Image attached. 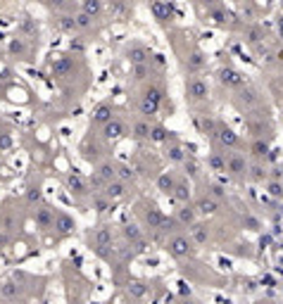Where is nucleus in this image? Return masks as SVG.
<instances>
[{"label":"nucleus","mask_w":283,"mask_h":304,"mask_svg":"<svg viewBox=\"0 0 283 304\" xmlns=\"http://www.w3.org/2000/svg\"><path fill=\"white\" fill-rule=\"evenodd\" d=\"M164 247L174 259H188V257L195 254V242L190 238H186V235H172L164 242Z\"/></svg>","instance_id":"obj_1"},{"label":"nucleus","mask_w":283,"mask_h":304,"mask_svg":"<svg viewBox=\"0 0 283 304\" xmlns=\"http://www.w3.org/2000/svg\"><path fill=\"white\" fill-rule=\"evenodd\" d=\"M186 95H188L190 102H202L209 95V83H207L205 78H200V76H188V81H186Z\"/></svg>","instance_id":"obj_2"},{"label":"nucleus","mask_w":283,"mask_h":304,"mask_svg":"<svg viewBox=\"0 0 283 304\" xmlns=\"http://www.w3.org/2000/svg\"><path fill=\"white\" fill-rule=\"evenodd\" d=\"M212 138H214V143H217V148H224V150H236L240 145V138L238 133L233 129H229V126H221L219 124L217 131L212 133Z\"/></svg>","instance_id":"obj_3"},{"label":"nucleus","mask_w":283,"mask_h":304,"mask_svg":"<svg viewBox=\"0 0 283 304\" xmlns=\"http://www.w3.org/2000/svg\"><path fill=\"white\" fill-rule=\"evenodd\" d=\"M217 81L221 83V86H226V88H243L245 86V76L240 74L238 69H233V67H221L217 72Z\"/></svg>","instance_id":"obj_4"},{"label":"nucleus","mask_w":283,"mask_h":304,"mask_svg":"<svg viewBox=\"0 0 283 304\" xmlns=\"http://www.w3.org/2000/svg\"><path fill=\"white\" fill-rule=\"evenodd\" d=\"M74 69H77L74 57H67V55H60V57L53 62V67H50L53 76H57V78H67V76H72L74 74Z\"/></svg>","instance_id":"obj_5"},{"label":"nucleus","mask_w":283,"mask_h":304,"mask_svg":"<svg viewBox=\"0 0 283 304\" xmlns=\"http://www.w3.org/2000/svg\"><path fill=\"white\" fill-rule=\"evenodd\" d=\"M65 183H67V190H69L74 197H86L88 193H91V185L84 181V176L81 174H69L65 178Z\"/></svg>","instance_id":"obj_6"},{"label":"nucleus","mask_w":283,"mask_h":304,"mask_svg":"<svg viewBox=\"0 0 283 304\" xmlns=\"http://www.w3.org/2000/svg\"><path fill=\"white\" fill-rule=\"evenodd\" d=\"M100 129H102L100 133H102V138H105V141H119V138L126 136V126H124L117 117H114V119H109L107 124H102Z\"/></svg>","instance_id":"obj_7"},{"label":"nucleus","mask_w":283,"mask_h":304,"mask_svg":"<svg viewBox=\"0 0 283 304\" xmlns=\"http://www.w3.org/2000/svg\"><path fill=\"white\" fill-rule=\"evenodd\" d=\"M112 242H114V230H112V226L95 228V233H93V245H95V250L102 252L105 247H112Z\"/></svg>","instance_id":"obj_8"},{"label":"nucleus","mask_w":283,"mask_h":304,"mask_svg":"<svg viewBox=\"0 0 283 304\" xmlns=\"http://www.w3.org/2000/svg\"><path fill=\"white\" fill-rule=\"evenodd\" d=\"M226 171H229L231 176L248 174V159H245V154H240V152H231L229 157H226Z\"/></svg>","instance_id":"obj_9"},{"label":"nucleus","mask_w":283,"mask_h":304,"mask_svg":"<svg viewBox=\"0 0 283 304\" xmlns=\"http://www.w3.org/2000/svg\"><path fill=\"white\" fill-rule=\"evenodd\" d=\"M33 219H36V226L41 228V230H50V228H55V209H50L48 205L38 207L36 214H33Z\"/></svg>","instance_id":"obj_10"},{"label":"nucleus","mask_w":283,"mask_h":304,"mask_svg":"<svg viewBox=\"0 0 283 304\" xmlns=\"http://www.w3.org/2000/svg\"><path fill=\"white\" fill-rule=\"evenodd\" d=\"M109 119H114V107H112L109 102H100L98 107L93 109V114H91V124H93V126H102V124H107Z\"/></svg>","instance_id":"obj_11"},{"label":"nucleus","mask_w":283,"mask_h":304,"mask_svg":"<svg viewBox=\"0 0 283 304\" xmlns=\"http://www.w3.org/2000/svg\"><path fill=\"white\" fill-rule=\"evenodd\" d=\"M107 10H109V14H112L114 19H119V22H126L131 17V12H133L126 0H107Z\"/></svg>","instance_id":"obj_12"},{"label":"nucleus","mask_w":283,"mask_h":304,"mask_svg":"<svg viewBox=\"0 0 283 304\" xmlns=\"http://www.w3.org/2000/svg\"><path fill=\"white\" fill-rule=\"evenodd\" d=\"M150 12H153V17L160 24L169 22V19H172V14H174L172 5H169V2H164V0H150Z\"/></svg>","instance_id":"obj_13"},{"label":"nucleus","mask_w":283,"mask_h":304,"mask_svg":"<svg viewBox=\"0 0 283 304\" xmlns=\"http://www.w3.org/2000/svg\"><path fill=\"white\" fill-rule=\"evenodd\" d=\"M176 221H179V226H186V228L193 226V224L197 221V209H195V205H188V202H184V207L176 212Z\"/></svg>","instance_id":"obj_14"},{"label":"nucleus","mask_w":283,"mask_h":304,"mask_svg":"<svg viewBox=\"0 0 283 304\" xmlns=\"http://www.w3.org/2000/svg\"><path fill=\"white\" fill-rule=\"evenodd\" d=\"M126 57H129L131 65H148V62L153 60V53H150L145 45H133V48H129Z\"/></svg>","instance_id":"obj_15"},{"label":"nucleus","mask_w":283,"mask_h":304,"mask_svg":"<svg viewBox=\"0 0 283 304\" xmlns=\"http://www.w3.org/2000/svg\"><path fill=\"white\" fill-rule=\"evenodd\" d=\"M74 228H77V224H74V219L69 217V214H65V212H55V230H57L60 235L74 233Z\"/></svg>","instance_id":"obj_16"},{"label":"nucleus","mask_w":283,"mask_h":304,"mask_svg":"<svg viewBox=\"0 0 283 304\" xmlns=\"http://www.w3.org/2000/svg\"><path fill=\"white\" fill-rule=\"evenodd\" d=\"M236 102H238V105H243V107L252 109L255 105H257V102H260V95H257V90H255V88L243 86V88H238V95H236Z\"/></svg>","instance_id":"obj_17"},{"label":"nucleus","mask_w":283,"mask_h":304,"mask_svg":"<svg viewBox=\"0 0 283 304\" xmlns=\"http://www.w3.org/2000/svg\"><path fill=\"white\" fill-rule=\"evenodd\" d=\"M102 193H105L112 202H114V200H121V197L126 195V183H124V181H119V178H112V181H107V183H105Z\"/></svg>","instance_id":"obj_18"},{"label":"nucleus","mask_w":283,"mask_h":304,"mask_svg":"<svg viewBox=\"0 0 283 304\" xmlns=\"http://www.w3.org/2000/svg\"><path fill=\"white\" fill-rule=\"evenodd\" d=\"M24 295V288L19 283L7 281V283H0V300H19Z\"/></svg>","instance_id":"obj_19"},{"label":"nucleus","mask_w":283,"mask_h":304,"mask_svg":"<svg viewBox=\"0 0 283 304\" xmlns=\"http://www.w3.org/2000/svg\"><path fill=\"white\" fill-rule=\"evenodd\" d=\"M195 209H197V217H212L219 212V202L214 197H200L195 202Z\"/></svg>","instance_id":"obj_20"},{"label":"nucleus","mask_w":283,"mask_h":304,"mask_svg":"<svg viewBox=\"0 0 283 304\" xmlns=\"http://www.w3.org/2000/svg\"><path fill=\"white\" fill-rule=\"evenodd\" d=\"M81 154H84V159L91 164H98L100 162V157H102V150H100V145L98 143H93L91 138H88L84 145H81Z\"/></svg>","instance_id":"obj_21"},{"label":"nucleus","mask_w":283,"mask_h":304,"mask_svg":"<svg viewBox=\"0 0 283 304\" xmlns=\"http://www.w3.org/2000/svg\"><path fill=\"white\" fill-rule=\"evenodd\" d=\"M164 219L167 217H164L157 207H148V209H145V226L150 228V230H160L164 224Z\"/></svg>","instance_id":"obj_22"},{"label":"nucleus","mask_w":283,"mask_h":304,"mask_svg":"<svg viewBox=\"0 0 283 304\" xmlns=\"http://www.w3.org/2000/svg\"><path fill=\"white\" fill-rule=\"evenodd\" d=\"M207 65V57L200 50H193V53L188 55V60H186V69L190 72V74H195V72H200V69H205Z\"/></svg>","instance_id":"obj_23"},{"label":"nucleus","mask_w":283,"mask_h":304,"mask_svg":"<svg viewBox=\"0 0 283 304\" xmlns=\"http://www.w3.org/2000/svg\"><path fill=\"white\" fill-rule=\"evenodd\" d=\"M55 26L65 33H74L77 31V19H74V14H57L55 17Z\"/></svg>","instance_id":"obj_24"},{"label":"nucleus","mask_w":283,"mask_h":304,"mask_svg":"<svg viewBox=\"0 0 283 304\" xmlns=\"http://www.w3.org/2000/svg\"><path fill=\"white\" fill-rule=\"evenodd\" d=\"M190 240L195 242V245H205L207 240H209V228L205 226V224H193L190 226Z\"/></svg>","instance_id":"obj_25"},{"label":"nucleus","mask_w":283,"mask_h":304,"mask_svg":"<svg viewBox=\"0 0 283 304\" xmlns=\"http://www.w3.org/2000/svg\"><path fill=\"white\" fill-rule=\"evenodd\" d=\"M269 143L264 141V138H255V141L250 143V154L255 157V159H267V154H269Z\"/></svg>","instance_id":"obj_26"},{"label":"nucleus","mask_w":283,"mask_h":304,"mask_svg":"<svg viewBox=\"0 0 283 304\" xmlns=\"http://www.w3.org/2000/svg\"><path fill=\"white\" fill-rule=\"evenodd\" d=\"M248 176H250V181H255V183H262V181L269 178V171H267V166L262 162H255V164H248Z\"/></svg>","instance_id":"obj_27"},{"label":"nucleus","mask_w":283,"mask_h":304,"mask_svg":"<svg viewBox=\"0 0 283 304\" xmlns=\"http://www.w3.org/2000/svg\"><path fill=\"white\" fill-rule=\"evenodd\" d=\"M81 10L95 19V17H100V14L105 12V0H84V2H81Z\"/></svg>","instance_id":"obj_28"},{"label":"nucleus","mask_w":283,"mask_h":304,"mask_svg":"<svg viewBox=\"0 0 283 304\" xmlns=\"http://www.w3.org/2000/svg\"><path fill=\"white\" fill-rule=\"evenodd\" d=\"M174 185H176V178L169 171H164V174L157 176V188L162 190L164 195H172L174 193Z\"/></svg>","instance_id":"obj_29"},{"label":"nucleus","mask_w":283,"mask_h":304,"mask_svg":"<svg viewBox=\"0 0 283 304\" xmlns=\"http://www.w3.org/2000/svg\"><path fill=\"white\" fill-rule=\"evenodd\" d=\"M126 293L133 297V300H143L148 295V285L143 281H129L126 283Z\"/></svg>","instance_id":"obj_30"},{"label":"nucleus","mask_w":283,"mask_h":304,"mask_svg":"<svg viewBox=\"0 0 283 304\" xmlns=\"http://www.w3.org/2000/svg\"><path fill=\"white\" fill-rule=\"evenodd\" d=\"M207 166H209L212 171L221 174V171H226V157H224L221 152H212L209 159H207Z\"/></svg>","instance_id":"obj_31"},{"label":"nucleus","mask_w":283,"mask_h":304,"mask_svg":"<svg viewBox=\"0 0 283 304\" xmlns=\"http://www.w3.org/2000/svg\"><path fill=\"white\" fill-rule=\"evenodd\" d=\"M172 197H174L176 202H181V205L188 202V200H190V188H188V183H186V181H176Z\"/></svg>","instance_id":"obj_32"},{"label":"nucleus","mask_w":283,"mask_h":304,"mask_svg":"<svg viewBox=\"0 0 283 304\" xmlns=\"http://www.w3.org/2000/svg\"><path fill=\"white\" fill-rule=\"evenodd\" d=\"M207 17H209V22L212 24H217V26H224L226 24V19H229V12L226 10H221V7H209L207 10Z\"/></svg>","instance_id":"obj_33"},{"label":"nucleus","mask_w":283,"mask_h":304,"mask_svg":"<svg viewBox=\"0 0 283 304\" xmlns=\"http://www.w3.org/2000/svg\"><path fill=\"white\" fill-rule=\"evenodd\" d=\"M95 171H98L105 181H112V178H117V164L112 162H98V166H95Z\"/></svg>","instance_id":"obj_34"},{"label":"nucleus","mask_w":283,"mask_h":304,"mask_svg":"<svg viewBox=\"0 0 283 304\" xmlns=\"http://www.w3.org/2000/svg\"><path fill=\"white\" fill-rule=\"evenodd\" d=\"M19 33L29 36V38H36L38 36V24L33 22L31 17H24L22 22H19Z\"/></svg>","instance_id":"obj_35"},{"label":"nucleus","mask_w":283,"mask_h":304,"mask_svg":"<svg viewBox=\"0 0 283 304\" xmlns=\"http://www.w3.org/2000/svg\"><path fill=\"white\" fill-rule=\"evenodd\" d=\"M93 209L98 212V214H105L107 209H112V200H109L102 190H100V195H95L93 197Z\"/></svg>","instance_id":"obj_36"},{"label":"nucleus","mask_w":283,"mask_h":304,"mask_svg":"<svg viewBox=\"0 0 283 304\" xmlns=\"http://www.w3.org/2000/svg\"><path fill=\"white\" fill-rule=\"evenodd\" d=\"M167 159L169 162H176V164H184V159H186V152H184V148L181 145H167Z\"/></svg>","instance_id":"obj_37"},{"label":"nucleus","mask_w":283,"mask_h":304,"mask_svg":"<svg viewBox=\"0 0 283 304\" xmlns=\"http://www.w3.org/2000/svg\"><path fill=\"white\" fill-rule=\"evenodd\" d=\"M74 19H77V31H91L93 29V17L86 14V12L81 10L74 14Z\"/></svg>","instance_id":"obj_38"},{"label":"nucleus","mask_w":283,"mask_h":304,"mask_svg":"<svg viewBox=\"0 0 283 304\" xmlns=\"http://www.w3.org/2000/svg\"><path fill=\"white\" fill-rule=\"evenodd\" d=\"M117 178L124 183H133L136 181V171L131 169L129 164H117Z\"/></svg>","instance_id":"obj_39"},{"label":"nucleus","mask_w":283,"mask_h":304,"mask_svg":"<svg viewBox=\"0 0 283 304\" xmlns=\"http://www.w3.org/2000/svg\"><path fill=\"white\" fill-rule=\"evenodd\" d=\"M217 126L219 124L212 119V117H197V129L202 131L205 136H212V133L217 131Z\"/></svg>","instance_id":"obj_40"},{"label":"nucleus","mask_w":283,"mask_h":304,"mask_svg":"<svg viewBox=\"0 0 283 304\" xmlns=\"http://www.w3.org/2000/svg\"><path fill=\"white\" fill-rule=\"evenodd\" d=\"M124 235H126V240H129V242H133V245H136V242H141V240H143V230L136 226V224H126V226H124Z\"/></svg>","instance_id":"obj_41"},{"label":"nucleus","mask_w":283,"mask_h":304,"mask_svg":"<svg viewBox=\"0 0 283 304\" xmlns=\"http://www.w3.org/2000/svg\"><path fill=\"white\" fill-rule=\"evenodd\" d=\"M150 129H153V126H150L145 119H138L136 124H133V129L131 131H133L136 138H150Z\"/></svg>","instance_id":"obj_42"},{"label":"nucleus","mask_w":283,"mask_h":304,"mask_svg":"<svg viewBox=\"0 0 283 304\" xmlns=\"http://www.w3.org/2000/svg\"><path fill=\"white\" fill-rule=\"evenodd\" d=\"M148 141L153 143H169V131L164 129V126H153L150 129V138Z\"/></svg>","instance_id":"obj_43"},{"label":"nucleus","mask_w":283,"mask_h":304,"mask_svg":"<svg viewBox=\"0 0 283 304\" xmlns=\"http://www.w3.org/2000/svg\"><path fill=\"white\" fill-rule=\"evenodd\" d=\"M131 76L136 81H145L150 76V62L148 65H131Z\"/></svg>","instance_id":"obj_44"},{"label":"nucleus","mask_w":283,"mask_h":304,"mask_svg":"<svg viewBox=\"0 0 283 304\" xmlns=\"http://www.w3.org/2000/svg\"><path fill=\"white\" fill-rule=\"evenodd\" d=\"M141 114L143 117H155V114H157V112H160V105H157V102H153V100H148V98H143L141 100Z\"/></svg>","instance_id":"obj_45"},{"label":"nucleus","mask_w":283,"mask_h":304,"mask_svg":"<svg viewBox=\"0 0 283 304\" xmlns=\"http://www.w3.org/2000/svg\"><path fill=\"white\" fill-rule=\"evenodd\" d=\"M262 38H264V31H262L260 26H250V29L245 31V41L250 45H260Z\"/></svg>","instance_id":"obj_46"},{"label":"nucleus","mask_w":283,"mask_h":304,"mask_svg":"<svg viewBox=\"0 0 283 304\" xmlns=\"http://www.w3.org/2000/svg\"><path fill=\"white\" fill-rule=\"evenodd\" d=\"M143 98H148V100H153V102H157V105H162V100H164V90H162L160 86H150V88H145Z\"/></svg>","instance_id":"obj_47"},{"label":"nucleus","mask_w":283,"mask_h":304,"mask_svg":"<svg viewBox=\"0 0 283 304\" xmlns=\"http://www.w3.org/2000/svg\"><path fill=\"white\" fill-rule=\"evenodd\" d=\"M267 193H269L272 197H283V181L269 178V183H267Z\"/></svg>","instance_id":"obj_48"},{"label":"nucleus","mask_w":283,"mask_h":304,"mask_svg":"<svg viewBox=\"0 0 283 304\" xmlns=\"http://www.w3.org/2000/svg\"><path fill=\"white\" fill-rule=\"evenodd\" d=\"M10 53L17 55V57H24V55H26V45H24V38H12Z\"/></svg>","instance_id":"obj_49"},{"label":"nucleus","mask_w":283,"mask_h":304,"mask_svg":"<svg viewBox=\"0 0 283 304\" xmlns=\"http://www.w3.org/2000/svg\"><path fill=\"white\" fill-rule=\"evenodd\" d=\"M12 145H14V141H12L10 133H2L0 131V152H10Z\"/></svg>","instance_id":"obj_50"},{"label":"nucleus","mask_w":283,"mask_h":304,"mask_svg":"<svg viewBox=\"0 0 283 304\" xmlns=\"http://www.w3.org/2000/svg\"><path fill=\"white\" fill-rule=\"evenodd\" d=\"M41 197H43V193H41V188H36V185H31V188L26 190V200H29V202H41Z\"/></svg>","instance_id":"obj_51"},{"label":"nucleus","mask_w":283,"mask_h":304,"mask_svg":"<svg viewBox=\"0 0 283 304\" xmlns=\"http://www.w3.org/2000/svg\"><path fill=\"white\" fill-rule=\"evenodd\" d=\"M184 169H186V174H188V176H197V162H195V159H188V157H186V159H184Z\"/></svg>","instance_id":"obj_52"},{"label":"nucleus","mask_w":283,"mask_h":304,"mask_svg":"<svg viewBox=\"0 0 283 304\" xmlns=\"http://www.w3.org/2000/svg\"><path fill=\"white\" fill-rule=\"evenodd\" d=\"M105 183H107V181H105L98 171H95V174H93V178H91V185H93V188H105Z\"/></svg>","instance_id":"obj_53"},{"label":"nucleus","mask_w":283,"mask_h":304,"mask_svg":"<svg viewBox=\"0 0 283 304\" xmlns=\"http://www.w3.org/2000/svg\"><path fill=\"white\" fill-rule=\"evenodd\" d=\"M45 7H50V10H62V5H65V0H43Z\"/></svg>","instance_id":"obj_54"},{"label":"nucleus","mask_w":283,"mask_h":304,"mask_svg":"<svg viewBox=\"0 0 283 304\" xmlns=\"http://www.w3.org/2000/svg\"><path fill=\"white\" fill-rule=\"evenodd\" d=\"M209 190H212V195H214V197H219V200H224V197H226V190H224L221 185H212Z\"/></svg>","instance_id":"obj_55"},{"label":"nucleus","mask_w":283,"mask_h":304,"mask_svg":"<svg viewBox=\"0 0 283 304\" xmlns=\"http://www.w3.org/2000/svg\"><path fill=\"white\" fill-rule=\"evenodd\" d=\"M197 2H200L202 7H207V10H209V7H217V5H221V0H197Z\"/></svg>","instance_id":"obj_56"},{"label":"nucleus","mask_w":283,"mask_h":304,"mask_svg":"<svg viewBox=\"0 0 283 304\" xmlns=\"http://www.w3.org/2000/svg\"><path fill=\"white\" fill-rule=\"evenodd\" d=\"M84 48H86V45H84V41H81V38H74V41H72V50H77V53H81Z\"/></svg>","instance_id":"obj_57"},{"label":"nucleus","mask_w":283,"mask_h":304,"mask_svg":"<svg viewBox=\"0 0 283 304\" xmlns=\"http://www.w3.org/2000/svg\"><path fill=\"white\" fill-rule=\"evenodd\" d=\"M269 178H276V181H283V171L276 166V169H272V174H269Z\"/></svg>","instance_id":"obj_58"},{"label":"nucleus","mask_w":283,"mask_h":304,"mask_svg":"<svg viewBox=\"0 0 283 304\" xmlns=\"http://www.w3.org/2000/svg\"><path fill=\"white\" fill-rule=\"evenodd\" d=\"M276 29H279V36L283 38V12H281V17L276 19Z\"/></svg>","instance_id":"obj_59"},{"label":"nucleus","mask_w":283,"mask_h":304,"mask_svg":"<svg viewBox=\"0 0 283 304\" xmlns=\"http://www.w3.org/2000/svg\"><path fill=\"white\" fill-rule=\"evenodd\" d=\"M276 60H279V62H281V65H283V48H281V50H279V53H276Z\"/></svg>","instance_id":"obj_60"},{"label":"nucleus","mask_w":283,"mask_h":304,"mask_svg":"<svg viewBox=\"0 0 283 304\" xmlns=\"http://www.w3.org/2000/svg\"><path fill=\"white\" fill-rule=\"evenodd\" d=\"M0 131H2V119H0Z\"/></svg>","instance_id":"obj_61"},{"label":"nucleus","mask_w":283,"mask_h":304,"mask_svg":"<svg viewBox=\"0 0 283 304\" xmlns=\"http://www.w3.org/2000/svg\"><path fill=\"white\" fill-rule=\"evenodd\" d=\"M281 10H283V0H281Z\"/></svg>","instance_id":"obj_62"}]
</instances>
